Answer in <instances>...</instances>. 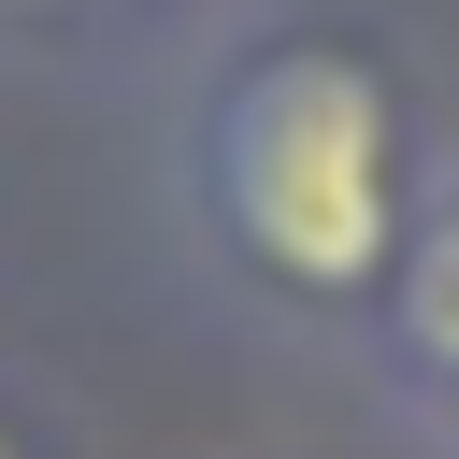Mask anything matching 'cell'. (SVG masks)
Instances as JSON below:
<instances>
[{"label":"cell","instance_id":"obj_3","mask_svg":"<svg viewBox=\"0 0 459 459\" xmlns=\"http://www.w3.org/2000/svg\"><path fill=\"white\" fill-rule=\"evenodd\" d=\"M0 459H29V445H14V430H0Z\"/></svg>","mask_w":459,"mask_h":459},{"label":"cell","instance_id":"obj_1","mask_svg":"<svg viewBox=\"0 0 459 459\" xmlns=\"http://www.w3.org/2000/svg\"><path fill=\"white\" fill-rule=\"evenodd\" d=\"M201 215L230 230V258L287 301H387L402 258V86L330 43H244L201 100Z\"/></svg>","mask_w":459,"mask_h":459},{"label":"cell","instance_id":"obj_2","mask_svg":"<svg viewBox=\"0 0 459 459\" xmlns=\"http://www.w3.org/2000/svg\"><path fill=\"white\" fill-rule=\"evenodd\" d=\"M387 344L430 387H459V201H430L402 230V258H387Z\"/></svg>","mask_w":459,"mask_h":459}]
</instances>
